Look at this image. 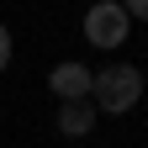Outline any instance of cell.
<instances>
[{
	"label": "cell",
	"instance_id": "obj_1",
	"mask_svg": "<svg viewBox=\"0 0 148 148\" xmlns=\"http://www.w3.org/2000/svg\"><path fill=\"white\" fill-rule=\"evenodd\" d=\"M143 90H148V85H143L138 64H106V69L90 74V101H95V111H106V116L132 111Z\"/></svg>",
	"mask_w": 148,
	"mask_h": 148
},
{
	"label": "cell",
	"instance_id": "obj_2",
	"mask_svg": "<svg viewBox=\"0 0 148 148\" xmlns=\"http://www.w3.org/2000/svg\"><path fill=\"white\" fill-rule=\"evenodd\" d=\"M127 32H132V16H127L122 0H95L85 11V42L90 48H122Z\"/></svg>",
	"mask_w": 148,
	"mask_h": 148
},
{
	"label": "cell",
	"instance_id": "obj_3",
	"mask_svg": "<svg viewBox=\"0 0 148 148\" xmlns=\"http://www.w3.org/2000/svg\"><path fill=\"white\" fill-rule=\"evenodd\" d=\"M95 101L79 95V101H58V132L64 138H85V132H95Z\"/></svg>",
	"mask_w": 148,
	"mask_h": 148
},
{
	"label": "cell",
	"instance_id": "obj_4",
	"mask_svg": "<svg viewBox=\"0 0 148 148\" xmlns=\"http://www.w3.org/2000/svg\"><path fill=\"white\" fill-rule=\"evenodd\" d=\"M48 90H53L58 101H79V95H90V69L69 58V64H58V69L48 74Z\"/></svg>",
	"mask_w": 148,
	"mask_h": 148
},
{
	"label": "cell",
	"instance_id": "obj_5",
	"mask_svg": "<svg viewBox=\"0 0 148 148\" xmlns=\"http://www.w3.org/2000/svg\"><path fill=\"white\" fill-rule=\"evenodd\" d=\"M5 64H11V32H5V21H0V74H5Z\"/></svg>",
	"mask_w": 148,
	"mask_h": 148
},
{
	"label": "cell",
	"instance_id": "obj_6",
	"mask_svg": "<svg viewBox=\"0 0 148 148\" xmlns=\"http://www.w3.org/2000/svg\"><path fill=\"white\" fill-rule=\"evenodd\" d=\"M127 5V16H132V21H148V0H122Z\"/></svg>",
	"mask_w": 148,
	"mask_h": 148
}]
</instances>
